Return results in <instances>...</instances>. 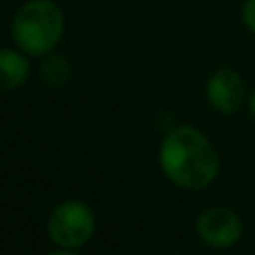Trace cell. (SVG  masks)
Returning <instances> with one entry per match:
<instances>
[{"label": "cell", "instance_id": "obj_9", "mask_svg": "<svg viewBox=\"0 0 255 255\" xmlns=\"http://www.w3.org/2000/svg\"><path fill=\"white\" fill-rule=\"evenodd\" d=\"M249 110H251V115L255 117V90L249 94Z\"/></svg>", "mask_w": 255, "mask_h": 255}, {"label": "cell", "instance_id": "obj_6", "mask_svg": "<svg viewBox=\"0 0 255 255\" xmlns=\"http://www.w3.org/2000/svg\"><path fill=\"white\" fill-rule=\"evenodd\" d=\"M29 76V61L13 49H0V92L20 88Z\"/></svg>", "mask_w": 255, "mask_h": 255}, {"label": "cell", "instance_id": "obj_4", "mask_svg": "<svg viewBox=\"0 0 255 255\" xmlns=\"http://www.w3.org/2000/svg\"><path fill=\"white\" fill-rule=\"evenodd\" d=\"M197 235L204 244L213 249H229L242 238V220L231 208H206L197 220Z\"/></svg>", "mask_w": 255, "mask_h": 255}, {"label": "cell", "instance_id": "obj_8", "mask_svg": "<svg viewBox=\"0 0 255 255\" xmlns=\"http://www.w3.org/2000/svg\"><path fill=\"white\" fill-rule=\"evenodd\" d=\"M242 20L249 27V31L255 34V0H247L242 7Z\"/></svg>", "mask_w": 255, "mask_h": 255}, {"label": "cell", "instance_id": "obj_3", "mask_svg": "<svg viewBox=\"0 0 255 255\" xmlns=\"http://www.w3.org/2000/svg\"><path fill=\"white\" fill-rule=\"evenodd\" d=\"M52 242L61 249H79L90 242L94 233V213L88 204L70 199L58 204L47 222Z\"/></svg>", "mask_w": 255, "mask_h": 255}, {"label": "cell", "instance_id": "obj_2", "mask_svg": "<svg viewBox=\"0 0 255 255\" xmlns=\"http://www.w3.org/2000/svg\"><path fill=\"white\" fill-rule=\"evenodd\" d=\"M65 29V18L52 0L25 2L11 22V36L16 45L29 56H47L58 45Z\"/></svg>", "mask_w": 255, "mask_h": 255}, {"label": "cell", "instance_id": "obj_1", "mask_svg": "<svg viewBox=\"0 0 255 255\" xmlns=\"http://www.w3.org/2000/svg\"><path fill=\"white\" fill-rule=\"evenodd\" d=\"M161 170L172 184L188 190H202L215 181L220 157L202 130L193 126L172 128L159 150Z\"/></svg>", "mask_w": 255, "mask_h": 255}, {"label": "cell", "instance_id": "obj_10", "mask_svg": "<svg viewBox=\"0 0 255 255\" xmlns=\"http://www.w3.org/2000/svg\"><path fill=\"white\" fill-rule=\"evenodd\" d=\"M47 255H76L72 249H58V251H52V253H47Z\"/></svg>", "mask_w": 255, "mask_h": 255}, {"label": "cell", "instance_id": "obj_7", "mask_svg": "<svg viewBox=\"0 0 255 255\" xmlns=\"http://www.w3.org/2000/svg\"><path fill=\"white\" fill-rule=\"evenodd\" d=\"M40 76L47 85H54V88H61L70 81L72 76V67L67 63L65 56L61 54H47L45 61L40 63Z\"/></svg>", "mask_w": 255, "mask_h": 255}, {"label": "cell", "instance_id": "obj_5", "mask_svg": "<svg viewBox=\"0 0 255 255\" xmlns=\"http://www.w3.org/2000/svg\"><path fill=\"white\" fill-rule=\"evenodd\" d=\"M244 97H247V90H244L242 76L235 70H229V67L217 70L206 83L208 103L222 115H231V112L240 110Z\"/></svg>", "mask_w": 255, "mask_h": 255}]
</instances>
